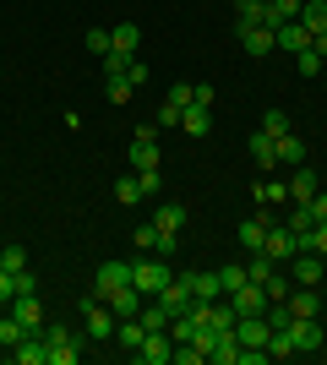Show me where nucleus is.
<instances>
[{
  "mask_svg": "<svg viewBox=\"0 0 327 365\" xmlns=\"http://www.w3.org/2000/svg\"><path fill=\"white\" fill-rule=\"evenodd\" d=\"M82 338H88V344H109V338H115V311H109L104 300H82Z\"/></svg>",
  "mask_w": 327,
  "mask_h": 365,
  "instance_id": "1",
  "label": "nucleus"
},
{
  "mask_svg": "<svg viewBox=\"0 0 327 365\" xmlns=\"http://www.w3.org/2000/svg\"><path fill=\"white\" fill-rule=\"evenodd\" d=\"M170 262L164 257H142V262H131V284H137L142 294H147V300H153V294H164V284H170Z\"/></svg>",
  "mask_w": 327,
  "mask_h": 365,
  "instance_id": "2",
  "label": "nucleus"
},
{
  "mask_svg": "<svg viewBox=\"0 0 327 365\" xmlns=\"http://www.w3.org/2000/svg\"><path fill=\"white\" fill-rule=\"evenodd\" d=\"M153 300L164 305V311H170V322H175V317H186L191 305H197V300H191V289H186V278H180V273H175L170 284H164V294H153Z\"/></svg>",
  "mask_w": 327,
  "mask_h": 365,
  "instance_id": "3",
  "label": "nucleus"
},
{
  "mask_svg": "<svg viewBox=\"0 0 327 365\" xmlns=\"http://www.w3.org/2000/svg\"><path fill=\"white\" fill-rule=\"evenodd\" d=\"M137 360H142V365H170V360H175V338H170V333H147V338L137 344Z\"/></svg>",
  "mask_w": 327,
  "mask_h": 365,
  "instance_id": "4",
  "label": "nucleus"
},
{
  "mask_svg": "<svg viewBox=\"0 0 327 365\" xmlns=\"http://www.w3.org/2000/svg\"><path fill=\"white\" fill-rule=\"evenodd\" d=\"M125 284H131V262H104V267H98L93 294H98V300H109V294H115V289H125Z\"/></svg>",
  "mask_w": 327,
  "mask_h": 365,
  "instance_id": "5",
  "label": "nucleus"
},
{
  "mask_svg": "<svg viewBox=\"0 0 327 365\" xmlns=\"http://www.w3.org/2000/svg\"><path fill=\"white\" fill-rule=\"evenodd\" d=\"M289 344H295V354L322 349V322H316V317H295V322H289Z\"/></svg>",
  "mask_w": 327,
  "mask_h": 365,
  "instance_id": "6",
  "label": "nucleus"
},
{
  "mask_svg": "<svg viewBox=\"0 0 327 365\" xmlns=\"http://www.w3.org/2000/svg\"><path fill=\"white\" fill-rule=\"evenodd\" d=\"M104 305L115 311V322H125V317H142V305H147V294H142L137 284H125V289H115V294H109Z\"/></svg>",
  "mask_w": 327,
  "mask_h": 365,
  "instance_id": "7",
  "label": "nucleus"
},
{
  "mask_svg": "<svg viewBox=\"0 0 327 365\" xmlns=\"http://www.w3.org/2000/svg\"><path fill=\"white\" fill-rule=\"evenodd\" d=\"M262 257L267 262H289L295 257V235H289V224H267V240H262Z\"/></svg>",
  "mask_w": 327,
  "mask_h": 365,
  "instance_id": "8",
  "label": "nucleus"
},
{
  "mask_svg": "<svg viewBox=\"0 0 327 365\" xmlns=\"http://www.w3.org/2000/svg\"><path fill=\"white\" fill-rule=\"evenodd\" d=\"M125 158H131V169H137V175H147V169H164V153H158V142H142V137H131Z\"/></svg>",
  "mask_w": 327,
  "mask_h": 365,
  "instance_id": "9",
  "label": "nucleus"
},
{
  "mask_svg": "<svg viewBox=\"0 0 327 365\" xmlns=\"http://www.w3.org/2000/svg\"><path fill=\"white\" fill-rule=\"evenodd\" d=\"M11 317L28 327V333H44V305H38V294H16L11 300Z\"/></svg>",
  "mask_w": 327,
  "mask_h": 365,
  "instance_id": "10",
  "label": "nucleus"
},
{
  "mask_svg": "<svg viewBox=\"0 0 327 365\" xmlns=\"http://www.w3.org/2000/svg\"><path fill=\"white\" fill-rule=\"evenodd\" d=\"M273 44L300 55V49H311V28H306V22H284V28H273Z\"/></svg>",
  "mask_w": 327,
  "mask_h": 365,
  "instance_id": "11",
  "label": "nucleus"
},
{
  "mask_svg": "<svg viewBox=\"0 0 327 365\" xmlns=\"http://www.w3.org/2000/svg\"><path fill=\"white\" fill-rule=\"evenodd\" d=\"M11 360L16 365H49V344H44V333H28L22 344L11 349Z\"/></svg>",
  "mask_w": 327,
  "mask_h": 365,
  "instance_id": "12",
  "label": "nucleus"
},
{
  "mask_svg": "<svg viewBox=\"0 0 327 365\" xmlns=\"http://www.w3.org/2000/svg\"><path fill=\"white\" fill-rule=\"evenodd\" d=\"M240 44H246V55L251 61H262V55H273V28H246V22H240Z\"/></svg>",
  "mask_w": 327,
  "mask_h": 365,
  "instance_id": "13",
  "label": "nucleus"
},
{
  "mask_svg": "<svg viewBox=\"0 0 327 365\" xmlns=\"http://www.w3.org/2000/svg\"><path fill=\"white\" fill-rule=\"evenodd\" d=\"M322 262L327 257H316V251H295V284L316 289V284H322Z\"/></svg>",
  "mask_w": 327,
  "mask_h": 365,
  "instance_id": "14",
  "label": "nucleus"
},
{
  "mask_svg": "<svg viewBox=\"0 0 327 365\" xmlns=\"http://www.w3.org/2000/svg\"><path fill=\"white\" fill-rule=\"evenodd\" d=\"M186 278L191 300H224V284H218V273H180Z\"/></svg>",
  "mask_w": 327,
  "mask_h": 365,
  "instance_id": "15",
  "label": "nucleus"
},
{
  "mask_svg": "<svg viewBox=\"0 0 327 365\" xmlns=\"http://www.w3.org/2000/svg\"><path fill=\"white\" fill-rule=\"evenodd\" d=\"M284 185H289V197H295L300 207H306V202H311L316 191H322V185H316V175H311V169H306V164H295V175H289V180H284Z\"/></svg>",
  "mask_w": 327,
  "mask_h": 365,
  "instance_id": "16",
  "label": "nucleus"
},
{
  "mask_svg": "<svg viewBox=\"0 0 327 365\" xmlns=\"http://www.w3.org/2000/svg\"><path fill=\"white\" fill-rule=\"evenodd\" d=\"M251 164L256 169H279V148H273L267 131H251Z\"/></svg>",
  "mask_w": 327,
  "mask_h": 365,
  "instance_id": "17",
  "label": "nucleus"
},
{
  "mask_svg": "<svg viewBox=\"0 0 327 365\" xmlns=\"http://www.w3.org/2000/svg\"><path fill=\"white\" fill-rule=\"evenodd\" d=\"M289 317H322V300H316V289H306V284H300V289H289Z\"/></svg>",
  "mask_w": 327,
  "mask_h": 365,
  "instance_id": "18",
  "label": "nucleus"
},
{
  "mask_svg": "<svg viewBox=\"0 0 327 365\" xmlns=\"http://www.w3.org/2000/svg\"><path fill=\"white\" fill-rule=\"evenodd\" d=\"M109 44L120 49V55H137V44H142V28H137V22H120V28H109Z\"/></svg>",
  "mask_w": 327,
  "mask_h": 365,
  "instance_id": "19",
  "label": "nucleus"
},
{
  "mask_svg": "<svg viewBox=\"0 0 327 365\" xmlns=\"http://www.w3.org/2000/svg\"><path fill=\"white\" fill-rule=\"evenodd\" d=\"M273 148H279V164H289V169H295V164H306V142H300L295 131H284V137L273 142Z\"/></svg>",
  "mask_w": 327,
  "mask_h": 365,
  "instance_id": "20",
  "label": "nucleus"
},
{
  "mask_svg": "<svg viewBox=\"0 0 327 365\" xmlns=\"http://www.w3.org/2000/svg\"><path fill=\"white\" fill-rule=\"evenodd\" d=\"M234 16L246 28H267V0H234Z\"/></svg>",
  "mask_w": 327,
  "mask_h": 365,
  "instance_id": "21",
  "label": "nucleus"
},
{
  "mask_svg": "<svg viewBox=\"0 0 327 365\" xmlns=\"http://www.w3.org/2000/svg\"><path fill=\"white\" fill-rule=\"evenodd\" d=\"M300 22L311 28V38H316V33H327V0H306V6H300Z\"/></svg>",
  "mask_w": 327,
  "mask_h": 365,
  "instance_id": "22",
  "label": "nucleus"
},
{
  "mask_svg": "<svg viewBox=\"0 0 327 365\" xmlns=\"http://www.w3.org/2000/svg\"><path fill=\"white\" fill-rule=\"evenodd\" d=\"M142 327H147V333H170V311H164V305H158V300H147V305H142Z\"/></svg>",
  "mask_w": 327,
  "mask_h": 365,
  "instance_id": "23",
  "label": "nucleus"
},
{
  "mask_svg": "<svg viewBox=\"0 0 327 365\" xmlns=\"http://www.w3.org/2000/svg\"><path fill=\"white\" fill-rule=\"evenodd\" d=\"M115 333H120V349H131V354H137V344L147 338V327H142L137 317H125V322H115Z\"/></svg>",
  "mask_w": 327,
  "mask_h": 365,
  "instance_id": "24",
  "label": "nucleus"
},
{
  "mask_svg": "<svg viewBox=\"0 0 327 365\" xmlns=\"http://www.w3.org/2000/svg\"><path fill=\"white\" fill-rule=\"evenodd\" d=\"M262 240H267V218H246V224H240V245H246V251H262Z\"/></svg>",
  "mask_w": 327,
  "mask_h": 365,
  "instance_id": "25",
  "label": "nucleus"
},
{
  "mask_svg": "<svg viewBox=\"0 0 327 365\" xmlns=\"http://www.w3.org/2000/svg\"><path fill=\"white\" fill-rule=\"evenodd\" d=\"M22 338H28V327H22V322H16L11 311H6V317H0V349H16Z\"/></svg>",
  "mask_w": 327,
  "mask_h": 365,
  "instance_id": "26",
  "label": "nucleus"
},
{
  "mask_svg": "<svg viewBox=\"0 0 327 365\" xmlns=\"http://www.w3.org/2000/svg\"><path fill=\"white\" fill-rule=\"evenodd\" d=\"M273 273H279V262H267L262 251H251V262H246V278H251V284H267Z\"/></svg>",
  "mask_w": 327,
  "mask_h": 365,
  "instance_id": "27",
  "label": "nucleus"
},
{
  "mask_svg": "<svg viewBox=\"0 0 327 365\" xmlns=\"http://www.w3.org/2000/svg\"><path fill=\"white\" fill-rule=\"evenodd\" d=\"M153 224H158V229H175V235H180V224H186V207H180V202H164V207L153 213Z\"/></svg>",
  "mask_w": 327,
  "mask_h": 365,
  "instance_id": "28",
  "label": "nucleus"
},
{
  "mask_svg": "<svg viewBox=\"0 0 327 365\" xmlns=\"http://www.w3.org/2000/svg\"><path fill=\"white\" fill-rule=\"evenodd\" d=\"M115 202H120V207L142 202V180H137V175H120V180H115Z\"/></svg>",
  "mask_w": 327,
  "mask_h": 365,
  "instance_id": "29",
  "label": "nucleus"
},
{
  "mask_svg": "<svg viewBox=\"0 0 327 365\" xmlns=\"http://www.w3.org/2000/svg\"><path fill=\"white\" fill-rule=\"evenodd\" d=\"M180 131H186V137H202V131H207V109H202V104H191L186 115H180Z\"/></svg>",
  "mask_w": 327,
  "mask_h": 365,
  "instance_id": "30",
  "label": "nucleus"
},
{
  "mask_svg": "<svg viewBox=\"0 0 327 365\" xmlns=\"http://www.w3.org/2000/svg\"><path fill=\"white\" fill-rule=\"evenodd\" d=\"M256 202H262V207H273V202H289V185H284V180H262V185H256Z\"/></svg>",
  "mask_w": 327,
  "mask_h": 365,
  "instance_id": "31",
  "label": "nucleus"
},
{
  "mask_svg": "<svg viewBox=\"0 0 327 365\" xmlns=\"http://www.w3.org/2000/svg\"><path fill=\"white\" fill-rule=\"evenodd\" d=\"M218 284H224V294H234L240 284H246V262H229V267H218Z\"/></svg>",
  "mask_w": 327,
  "mask_h": 365,
  "instance_id": "32",
  "label": "nucleus"
},
{
  "mask_svg": "<svg viewBox=\"0 0 327 365\" xmlns=\"http://www.w3.org/2000/svg\"><path fill=\"white\" fill-rule=\"evenodd\" d=\"M175 365H207L202 344H175Z\"/></svg>",
  "mask_w": 327,
  "mask_h": 365,
  "instance_id": "33",
  "label": "nucleus"
},
{
  "mask_svg": "<svg viewBox=\"0 0 327 365\" xmlns=\"http://www.w3.org/2000/svg\"><path fill=\"white\" fill-rule=\"evenodd\" d=\"M262 131H267L273 142H279L284 131H289V115H284V109H267V115H262Z\"/></svg>",
  "mask_w": 327,
  "mask_h": 365,
  "instance_id": "34",
  "label": "nucleus"
},
{
  "mask_svg": "<svg viewBox=\"0 0 327 365\" xmlns=\"http://www.w3.org/2000/svg\"><path fill=\"white\" fill-rule=\"evenodd\" d=\"M82 44H88V49H93V55H98V61H104V55H109V49H115V44H109V33H104V28H88V33H82Z\"/></svg>",
  "mask_w": 327,
  "mask_h": 365,
  "instance_id": "35",
  "label": "nucleus"
},
{
  "mask_svg": "<svg viewBox=\"0 0 327 365\" xmlns=\"http://www.w3.org/2000/svg\"><path fill=\"white\" fill-rule=\"evenodd\" d=\"M131 240H137V251H158V224H153V218H147V224H137V235H131Z\"/></svg>",
  "mask_w": 327,
  "mask_h": 365,
  "instance_id": "36",
  "label": "nucleus"
},
{
  "mask_svg": "<svg viewBox=\"0 0 327 365\" xmlns=\"http://www.w3.org/2000/svg\"><path fill=\"white\" fill-rule=\"evenodd\" d=\"M0 267H6V273H22V267H28V251H22V245H6V251H0Z\"/></svg>",
  "mask_w": 327,
  "mask_h": 365,
  "instance_id": "37",
  "label": "nucleus"
},
{
  "mask_svg": "<svg viewBox=\"0 0 327 365\" xmlns=\"http://www.w3.org/2000/svg\"><path fill=\"white\" fill-rule=\"evenodd\" d=\"M262 289H267V305H273V300H289V289H295V284H289L284 273H273V278L262 284Z\"/></svg>",
  "mask_w": 327,
  "mask_h": 365,
  "instance_id": "38",
  "label": "nucleus"
},
{
  "mask_svg": "<svg viewBox=\"0 0 327 365\" xmlns=\"http://www.w3.org/2000/svg\"><path fill=\"white\" fill-rule=\"evenodd\" d=\"M295 71L300 76H316V71H322V55H316V49H300V55H295Z\"/></svg>",
  "mask_w": 327,
  "mask_h": 365,
  "instance_id": "39",
  "label": "nucleus"
},
{
  "mask_svg": "<svg viewBox=\"0 0 327 365\" xmlns=\"http://www.w3.org/2000/svg\"><path fill=\"white\" fill-rule=\"evenodd\" d=\"M77 354H82V344H55V349H49V365H77Z\"/></svg>",
  "mask_w": 327,
  "mask_h": 365,
  "instance_id": "40",
  "label": "nucleus"
},
{
  "mask_svg": "<svg viewBox=\"0 0 327 365\" xmlns=\"http://www.w3.org/2000/svg\"><path fill=\"white\" fill-rule=\"evenodd\" d=\"M16 294H22V289H16V273H6V267H0V305H11Z\"/></svg>",
  "mask_w": 327,
  "mask_h": 365,
  "instance_id": "41",
  "label": "nucleus"
},
{
  "mask_svg": "<svg viewBox=\"0 0 327 365\" xmlns=\"http://www.w3.org/2000/svg\"><path fill=\"white\" fill-rule=\"evenodd\" d=\"M131 93H137V88H131V82H125V76H115V82H109V104H125V98H131Z\"/></svg>",
  "mask_w": 327,
  "mask_h": 365,
  "instance_id": "42",
  "label": "nucleus"
},
{
  "mask_svg": "<svg viewBox=\"0 0 327 365\" xmlns=\"http://www.w3.org/2000/svg\"><path fill=\"white\" fill-rule=\"evenodd\" d=\"M180 115H186V109H180V104H170V98H164V109H158V125L170 131V125H180Z\"/></svg>",
  "mask_w": 327,
  "mask_h": 365,
  "instance_id": "43",
  "label": "nucleus"
},
{
  "mask_svg": "<svg viewBox=\"0 0 327 365\" xmlns=\"http://www.w3.org/2000/svg\"><path fill=\"white\" fill-rule=\"evenodd\" d=\"M125 82H131V88H142V82H147V66H142L137 55H131V61H125Z\"/></svg>",
  "mask_w": 327,
  "mask_h": 365,
  "instance_id": "44",
  "label": "nucleus"
},
{
  "mask_svg": "<svg viewBox=\"0 0 327 365\" xmlns=\"http://www.w3.org/2000/svg\"><path fill=\"white\" fill-rule=\"evenodd\" d=\"M137 180H142V197H153L158 185H164V169H147V175H137Z\"/></svg>",
  "mask_w": 327,
  "mask_h": 365,
  "instance_id": "45",
  "label": "nucleus"
},
{
  "mask_svg": "<svg viewBox=\"0 0 327 365\" xmlns=\"http://www.w3.org/2000/svg\"><path fill=\"white\" fill-rule=\"evenodd\" d=\"M267 360H273L267 349H240V365H267Z\"/></svg>",
  "mask_w": 327,
  "mask_h": 365,
  "instance_id": "46",
  "label": "nucleus"
},
{
  "mask_svg": "<svg viewBox=\"0 0 327 365\" xmlns=\"http://www.w3.org/2000/svg\"><path fill=\"white\" fill-rule=\"evenodd\" d=\"M158 257H175V229H158Z\"/></svg>",
  "mask_w": 327,
  "mask_h": 365,
  "instance_id": "47",
  "label": "nucleus"
},
{
  "mask_svg": "<svg viewBox=\"0 0 327 365\" xmlns=\"http://www.w3.org/2000/svg\"><path fill=\"white\" fill-rule=\"evenodd\" d=\"M306 207H311V213H316V224H322V218H327V191H316V197L306 202Z\"/></svg>",
  "mask_w": 327,
  "mask_h": 365,
  "instance_id": "48",
  "label": "nucleus"
},
{
  "mask_svg": "<svg viewBox=\"0 0 327 365\" xmlns=\"http://www.w3.org/2000/svg\"><path fill=\"white\" fill-rule=\"evenodd\" d=\"M316 257H327V218L316 224Z\"/></svg>",
  "mask_w": 327,
  "mask_h": 365,
  "instance_id": "49",
  "label": "nucleus"
}]
</instances>
